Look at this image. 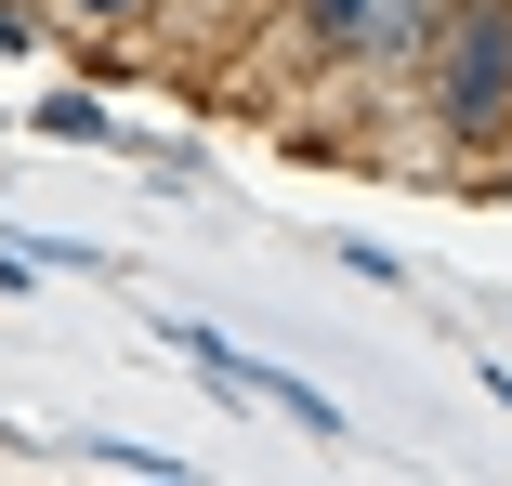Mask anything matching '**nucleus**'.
<instances>
[{"instance_id":"7ed1b4c3","label":"nucleus","mask_w":512,"mask_h":486,"mask_svg":"<svg viewBox=\"0 0 512 486\" xmlns=\"http://www.w3.org/2000/svg\"><path fill=\"white\" fill-rule=\"evenodd\" d=\"M486 395H499V408H512V368H499V381H486Z\"/></svg>"},{"instance_id":"f257e3e1","label":"nucleus","mask_w":512,"mask_h":486,"mask_svg":"<svg viewBox=\"0 0 512 486\" xmlns=\"http://www.w3.org/2000/svg\"><path fill=\"white\" fill-rule=\"evenodd\" d=\"M434 66H447V119H460V132H499V119H512V0L447 14V27H434Z\"/></svg>"},{"instance_id":"f03ea898","label":"nucleus","mask_w":512,"mask_h":486,"mask_svg":"<svg viewBox=\"0 0 512 486\" xmlns=\"http://www.w3.org/2000/svg\"><path fill=\"white\" fill-rule=\"evenodd\" d=\"M302 14H316V53H342V66H407V53H434L447 0H302Z\"/></svg>"}]
</instances>
